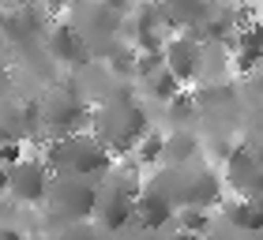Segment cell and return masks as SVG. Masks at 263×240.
<instances>
[{"mask_svg":"<svg viewBox=\"0 0 263 240\" xmlns=\"http://www.w3.org/2000/svg\"><path fill=\"white\" fill-rule=\"evenodd\" d=\"M230 4H233V0H230Z\"/></svg>","mask_w":263,"mask_h":240,"instance_id":"cell-17","label":"cell"},{"mask_svg":"<svg viewBox=\"0 0 263 240\" xmlns=\"http://www.w3.org/2000/svg\"><path fill=\"white\" fill-rule=\"evenodd\" d=\"M0 27H4V34L11 42H19V45H27V42H34L38 34H45L42 30V19L34 15V8L30 4H23V8H11L4 19H0Z\"/></svg>","mask_w":263,"mask_h":240,"instance_id":"cell-10","label":"cell"},{"mask_svg":"<svg viewBox=\"0 0 263 240\" xmlns=\"http://www.w3.org/2000/svg\"><path fill=\"white\" fill-rule=\"evenodd\" d=\"M162 147H165V135H158V131H147V135H143L132 150H136L139 162H162Z\"/></svg>","mask_w":263,"mask_h":240,"instance_id":"cell-14","label":"cell"},{"mask_svg":"<svg viewBox=\"0 0 263 240\" xmlns=\"http://www.w3.org/2000/svg\"><path fill=\"white\" fill-rule=\"evenodd\" d=\"M42 42H45V53H49L53 60H61V64H83V60L90 56V49L83 45V38L71 27H64V23L49 27L42 34Z\"/></svg>","mask_w":263,"mask_h":240,"instance_id":"cell-7","label":"cell"},{"mask_svg":"<svg viewBox=\"0 0 263 240\" xmlns=\"http://www.w3.org/2000/svg\"><path fill=\"white\" fill-rule=\"evenodd\" d=\"M245 210H248V233H263V191L256 195H241Z\"/></svg>","mask_w":263,"mask_h":240,"instance_id":"cell-15","label":"cell"},{"mask_svg":"<svg viewBox=\"0 0 263 240\" xmlns=\"http://www.w3.org/2000/svg\"><path fill=\"white\" fill-rule=\"evenodd\" d=\"M165 240H203V236H196V233H181V229H177L173 236H165Z\"/></svg>","mask_w":263,"mask_h":240,"instance_id":"cell-16","label":"cell"},{"mask_svg":"<svg viewBox=\"0 0 263 240\" xmlns=\"http://www.w3.org/2000/svg\"><path fill=\"white\" fill-rule=\"evenodd\" d=\"M173 222H177V229H181V233H196V236H203V233H207V225H211V214L199 210V207H177Z\"/></svg>","mask_w":263,"mask_h":240,"instance_id":"cell-13","label":"cell"},{"mask_svg":"<svg viewBox=\"0 0 263 240\" xmlns=\"http://www.w3.org/2000/svg\"><path fill=\"white\" fill-rule=\"evenodd\" d=\"M49 165H45L42 158H23L15 165H8L4 169V188L11 191V199L15 203H27V207H38V203H45V191H49Z\"/></svg>","mask_w":263,"mask_h":240,"instance_id":"cell-3","label":"cell"},{"mask_svg":"<svg viewBox=\"0 0 263 240\" xmlns=\"http://www.w3.org/2000/svg\"><path fill=\"white\" fill-rule=\"evenodd\" d=\"M162 64L181 87L192 83V79H199L203 75V45H199V38L196 34H173V38H165Z\"/></svg>","mask_w":263,"mask_h":240,"instance_id":"cell-4","label":"cell"},{"mask_svg":"<svg viewBox=\"0 0 263 240\" xmlns=\"http://www.w3.org/2000/svg\"><path fill=\"white\" fill-rule=\"evenodd\" d=\"M45 203H49L57 214H64V218H90L94 203H98V188H94L87 176H57L53 173Z\"/></svg>","mask_w":263,"mask_h":240,"instance_id":"cell-2","label":"cell"},{"mask_svg":"<svg viewBox=\"0 0 263 240\" xmlns=\"http://www.w3.org/2000/svg\"><path fill=\"white\" fill-rule=\"evenodd\" d=\"M83 120H87V109H83L79 98H71L68 90L49 94V102H45V109H42V124H45V131H49L53 139L76 135Z\"/></svg>","mask_w":263,"mask_h":240,"instance_id":"cell-5","label":"cell"},{"mask_svg":"<svg viewBox=\"0 0 263 240\" xmlns=\"http://www.w3.org/2000/svg\"><path fill=\"white\" fill-rule=\"evenodd\" d=\"M143 87H147V94H151L154 102H165V105H170L177 94H184V90H181V83H177L170 71H165V64H162L158 71H151V75L143 79Z\"/></svg>","mask_w":263,"mask_h":240,"instance_id":"cell-12","label":"cell"},{"mask_svg":"<svg viewBox=\"0 0 263 240\" xmlns=\"http://www.w3.org/2000/svg\"><path fill=\"white\" fill-rule=\"evenodd\" d=\"M196 150H199V139L192 135V131H170L165 135V147H162V162H170L173 169H184L188 162L196 158Z\"/></svg>","mask_w":263,"mask_h":240,"instance_id":"cell-11","label":"cell"},{"mask_svg":"<svg viewBox=\"0 0 263 240\" xmlns=\"http://www.w3.org/2000/svg\"><path fill=\"white\" fill-rule=\"evenodd\" d=\"M233 64H237V71H256L263 64V27L259 23L233 34Z\"/></svg>","mask_w":263,"mask_h":240,"instance_id":"cell-9","label":"cell"},{"mask_svg":"<svg viewBox=\"0 0 263 240\" xmlns=\"http://www.w3.org/2000/svg\"><path fill=\"white\" fill-rule=\"evenodd\" d=\"M49 173L57 176H98L109 169V147L98 143L94 135H64V139H53L49 147Z\"/></svg>","mask_w":263,"mask_h":240,"instance_id":"cell-1","label":"cell"},{"mask_svg":"<svg viewBox=\"0 0 263 240\" xmlns=\"http://www.w3.org/2000/svg\"><path fill=\"white\" fill-rule=\"evenodd\" d=\"M136 214V195L132 191H124L121 184H105L98 188V203H94V218H98L105 229H121V225Z\"/></svg>","mask_w":263,"mask_h":240,"instance_id":"cell-6","label":"cell"},{"mask_svg":"<svg viewBox=\"0 0 263 240\" xmlns=\"http://www.w3.org/2000/svg\"><path fill=\"white\" fill-rule=\"evenodd\" d=\"M173 214H177V207L162 195L158 188H147V191H139V195H136V218L147 225V229H162V225H170Z\"/></svg>","mask_w":263,"mask_h":240,"instance_id":"cell-8","label":"cell"}]
</instances>
